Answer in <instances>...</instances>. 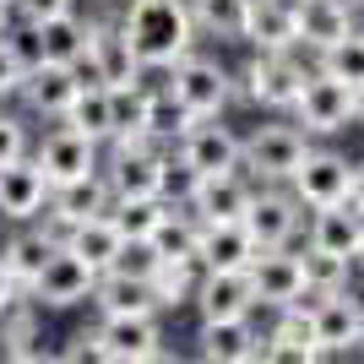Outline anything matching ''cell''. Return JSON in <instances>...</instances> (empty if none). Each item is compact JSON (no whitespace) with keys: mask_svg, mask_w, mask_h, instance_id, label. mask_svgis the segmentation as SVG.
Masks as SVG:
<instances>
[{"mask_svg":"<svg viewBox=\"0 0 364 364\" xmlns=\"http://www.w3.org/2000/svg\"><path fill=\"white\" fill-rule=\"evenodd\" d=\"M120 28L136 49L141 71H174L191 55L196 16H191V0H131Z\"/></svg>","mask_w":364,"mask_h":364,"instance_id":"cell-1","label":"cell"},{"mask_svg":"<svg viewBox=\"0 0 364 364\" xmlns=\"http://www.w3.org/2000/svg\"><path fill=\"white\" fill-rule=\"evenodd\" d=\"M71 71L82 87H141V60L125 38V28H114V22H92L87 49L76 55Z\"/></svg>","mask_w":364,"mask_h":364,"instance_id":"cell-2","label":"cell"},{"mask_svg":"<svg viewBox=\"0 0 364 364\" xmlns=\"http://www.w3.org/2000/svg\"><path fill=\"white\" fill-rule=\"evenodd\" d=\"M92 337H98V359H109V364H168L174 359L168 348H158L164 332H158L152 316H104L92 326Z\"/></svg>","mask_w":364,"mask_h":364,"instance_id":"cell-3","label":"cell"},{"mask_svg":"<svg viewBox=\"0 0 364 364\" xmlns=\"http://www.w3.org/2000/svg\"><path fill=\"white\" fill-rule=\"evenodd\" d=\"M294 114H299V125L310 131V136H332V131H343V125L353 120V87L316 65V71H304V87H299V98H294Z\"/></svg>","mask_w":364,"mask_h":364,"instance_id":"cell-4","label":"cell"},{"mask_svg":"<svg viewBox=\"0 0 364 364\" xmlns=\"http://www.w3.org/2000/svg\"><path fill=\"white\" fill-rule=\"evenodd\" d=\"M168 92H174V98H180L196 120H218V114H223V104L234 98V82H228V71H223L218 60H207V55H185V60L174 65Z\"/></svg>","mask_w":364,"mask_h":364,"instance_id":"cell-5","label":"cell"},{"mask_svg":"<svg viewBox=\"0 0 364 364\" xmlns=\"http://www.w3.org/2000/svg\"><path fill=\"white\" fill-rule=\"evenodd\" d=\"M92 283H98V267H87V261L76 256V250H55V256L44 261V272L28 283L33 304H49V310H71V304L92 299Z\"/></svg>","mask_w":364,"mask_h":364,"instance_id":"cell-6","label":"cell"},{"mask_svg":"<svg viewBox=\"0 0 364 364\" xmlns=\"http://www.w3.org/2000/svg\"><path fill=\"white\" fill-rule=\"evenodd\" d=\"M294 196H299V207H337V201H348V185H353V164L348 158H337V152H304V164L289 174Z\"/></svg>","mask_w":364,"mask_h":364,"instance_id":"cell-7","label":"cell"},{"mask_svg":"<svg viewBox=\"0 0 364 364\" xmlns=\"http://www.w3.org/2000/svg\"><path fill=\"white\" fill-rule=\"evenodd\" d=\"M304 87V71L289 60V49H256V60L245 65V98L261 109H294Z\"/></svg>","mask_w":364,"mask_h":364,"instance_id":"cell-8","label":"cell"},{"mask_svg":"<svg viewBox=\"0 0 364 364\" xmlns=\"http://www.w3.org/2000/svg\"><path fill=\"white\" fill-rule=\"evenodd\" d=\"M310 152V131L299 125H261L256 136L245 141V168H256L261 180H289L294 168Z\"/></svg>","mask_w":364,"mask_h":364,"instance_id":"cell-9","label":"cell"},{"mask_svg":"<svg viewBox=\"0 0 364 364\" xmlns=\"http://www.w3.org/2000/svg\"><path fill=\"white\" fill-rule=\"evenodd\" d=\"M245 272H250L256 304H272V310H283V304H294V299L304 294V261H299V256H289V245L256 250Z\"/></svg>","mask_w":364,"mask_h":364,"instance_id":"cell-10","label":"cell"},{"mask_svg":"<svg viewBox=\"0 0 364 364\" xmlns=\"http://www.w3.org/2000/svg\"><path fill=\"white\" fill-rule=\"evenodd\" d=\"M33 164L44 168L49 191H55V185H71V180H82V174L98 168V141L82 136V131H71V125H60V131L44 136V147L33 152Z\"/></svg>","mask_w":364,"mask_h":364,"instance_id":"cell-11","label":"cell"},{"mask_svg":"<svg viewBox=\"0 0 364 364\" xmlns=\"http://www.w3.org/2000/svg\"><path fill=\"white\" fill-rule=\"evenodd\" d=\"M310 321H316L321 353H348V348H359V337H364V299L353 289H337L310 310Z\"/></svg>","mask_w":364,"mask_h":364,"instance_id":"cell-12","label":"cell"},{"mask_svg":"<svg viewBox=\"0 0 364 364\" xmlns=\"http://www.w3.org/2000/svg\"><path fill=\"white\" fill-rule=\"evenodd\" d=\"M180 158L196 174H234V168H245V141L234 131H223V125H213V120H196L180 136Z\"/></svg>","mask_w":364,"mask_h":364,"instance_id":"cell-13","label":"cell"},{"mask_svg":"<svg viewBox=\"0 0 364 364\" xmlns=\"http://www.w3.org/2000/svg\"><path fill=\"white\" fill-rule=\"evenodd\" d=\"M104 180L114 196H158V185H164V152L158 141H131V147H114L109 158Z\"/></svg>","mask_w":364,"mask_h":364,"instance_id":"cell-14","label":"cell"},{"mask_svg":"<svg viewBox=\"0 0 364 364\" xmlns=\"http://www.w3.org/2000/svg\"><path fill=\"white\" fill-rule=\"evenodd\" d=\"M201 359L213 364H256L267 359V337L250 326V316H223V321H201Z\"/></svg>","mask_w":364,"mask_h":364,"instance_id":"cell-15","label":"cell"},{"mask_svg":"<svg viewBox=\"0 0 364 364\" xmlns=\"http://www.w3.org/2000/svg\"><path fill=\"white\" fill-rule=\"evenodd\" d=\"M49 207V180L33 158H16V164H0V218L11 223H33V218Z\"/></svg>","mask_w":364,"mask_h":364,"instance_id":"cell-16","label":"cell"},{"mask_svg":"<svg viewBox=\"0 0 364 364\" xmlns=\"http://www.w3.org/2000/svg\"><path fill=\"white\" fill-rule=\"evenodd\" d=\"M256 250H261V245L250 240L245 218H240V223H201V240H196L201 272H245Z\"/></svg>","mask_w":364,"mask_h":364,"instance_id":"cell-17","label":"cell"},{"mask_svg":"<svg viewBox=\"0 0 364 364\" xmlns=\"http://www.w3.org/2000/svg\"><path fill=\"white\" fill-rule=\"evenodd\" d=\"M245 228L261 250L272 245H289L294 228H299V196H283V191H256L250 207H245Z\"/></svg>","mask_w":364,"mask_h":364,"instance_id":"cell-18","label":"cell"},{"mask_svg":"<svg viewBox=\"0 0 364 364\" xmlns=\"http://www.w3.org/2000/svg\"><path fill=\"white\" fill-rule=\"evenodd\" d=\"M289 359V364H316L326 359L316 343V321H310V310H299V304H283L277 310V326L267 332V364Z\"/></svg>","mask_w":364,"mask_h":364,"instance_id":"cell-19","label":"cell"},{"mask_svg":"<svg viewBox=\"0 0 364 364\" xmlns=\"http://www.w3.org/2000/svg\"><path fill=\"white\" fill-rule=\"evenodd\" d=\"M250 196H256V191L240 180V168H234V174H201L196 196H191V213H196L201 223H240Z\"/></svg>","mask_w":364,"mask_h":364,"instance_id":"cell-20","label":"cell"},{"mask_svg":"<svg viewBox=\"0 0 364 364\" xmlns=\"http://www.w3.org/2000/svg\"><path fill=\"white\" fill-rule=\"evenodd\" d=\"M359 240H364V213L353 201L316 207V218H310V245H316V250H332V256L353 261L359 256Z\"/></svg>","mask_w":364,"mask_h":364,"instance_id":"cell-21","label":"cell"},{"mask_svg":"<svg viewBox=\"0 0 364 364\" xmlns=\"http://www.w3.org/2000/svg\"><path fill=\"white\" fill-rule=\"evenodd\" d=\"M196 304H201V321L250 316V310H256L250 272H201V283H196Z\"/></svg>","mask_w":364,"mask_h":364,"instance_id":"cell-22","label":"cell"},{"mask_svg":"<svg viewBox=\"0 0 364 364\" xmlns=\"http://www.w3.org/2000/svg\"><path fill=\"white\" fill-rule=\"evenodd\" d=\"M92 304H98V316H158L164 310L147 277H125V272H98Z\"/></svg>","mask_w":364,"mask_h":364,"instance_id":"cell-23","label":"cell"},{"mask_svg":"<svg viewBox=\"0 0 364 364\" xmlns=\"http://www.w3.org/2000/svg\"><path fill=\"white\" fill-rule=\"evenodd\" d=\"M76 87H82L76 71H71V65H55V60H38L28 76H22V98H28V109L49 114V120H60L65 109H71Z\"/></svg>","mask_w":364,"mask_h":364,"instance_id":"cell-24","label":"cell"},{"mask_svg":"<svg viewBox=\"0 0 364 364\" xmlns=\"http://www.w3.org/2000/svg\"><path fill=\"white\" fill-rule=\"evenodd\" d=\"M294 22H299V44H310L321 55L326 44H337V38L353 33V6L348 0H299Z\"/></svg>","mask_w":364,"mask_h":364,"instance_id":"cell-25","label":"cell"},{"mask_svg":"<svg viewBox=\"0 0 364 364\" xmlns=\"http://www.w3.org/2000/svg\"><path fill=\"white\" fill-rule=\"evenodd\" d=\"M294 6H299V0H250V11H245V38L256 49H294L299 44Z\"/></svg>","mask_w":364,"mask_h":364,"instance_id":"cell-26","label":"cell"},{"mask_svg":"<svg viewBox=\"0 0 364 364\" xmlns=\"http://www.w3.org/2000/svg\"><path fill=\"white\" fill-rule=\"evenodd\" d=\"M60 125H71V131H82L92 141H114V92L109 87H76Z\"/></svg>","mask_w":364,"mask_h":364,"instance_id":"cell-27","label":"cell"},{"mask_svg":"<svg viewBox=\"0 0 364 364\" xmlns=\"http://www.w3.org/2000/svg\"><path fill=\"white\" fill-rule=\"evenodd\" d=\"M0 353L16 364H49L60 359L55 348H44V337H38V326H33V310H22V304H11L6 316H0Z\"/></svg>","mask_w":364,"mask_h":364,"instance_id":"cell-28","label":"cell"},{"mask_svg":"<svg viewBox=\"0 0 364 364\" xmlns=\"http://www.w3.org/2000/svg\"><path fill=\"white\" fill-rule=\"evenodd\" d=\"M33 28H38V49H44V60H55V65H76V55L87 49L92 22H82L76 11H60V16H44V22H33Z\"/></svg>","mask_w":364,"mask_h":364,"instance_id":"cell-29","label":"cell"},{"mask_svg":"<svg viewBox=\"0 0 364 364\" xmlns=\"http://www.w3.org/2000/svg\"><path fill=\"white\" fill-rule=\"evenodd\" d=\"M120 228L109 223V218H82V223L65 234V250H76V256L87 261V267H98V272H109L114 267V256H120Z\"/></svg>","mask_w":364,"mask_h":364,"instance_id":"cell-30","label":"cell"},{"mask_svg":"<svg viewBox=\"0 0 364 364\" xmlns=\"http://www.w3.org/2000/svg\"><path fill=\"white\" fill-rule=\"evenodd\" d=\"M55 250H60V245L49 240L44 228H22V234H11V240L0 245V261H6V267H11V277L28 289L33 277L44 272V261L55 256Z\"/></svg>","mask_w":364,"mask_h":364,"instance_id":"cell-31","label":"cell"},{"mask_svg":"<svg viewBox=\"0 0 364 364\" xmlns=\"http://www.w3.org/2000/svg\"><path fill=\"white\" fill-rule=\"evenodd\" d=\"M164 196H114L109 201V223L120 228V240H152L158 234V223H164Z\"/></svg>","mask_w":364,"mask_h":364,"instance_id":"cell-32","label":"cell"},{"mask_svg":"<svg viewBox=\"0 0 364 364\" xmlns=\"http://www.w3.org/2000/svg\"><path fill=\"white\" fill-rule=\"evenodd\" d=\"M141 125H147L152 141H180L191 125H196V114L174 98L168 87H147V109H141Z\"/></svg>","mask_w":364,"mask_h":364,"instance_id":"cell-33","label":"cell"},{"mask_svg":"<svg viewBox=\"0 0 364 364\" xmlns=\"http://www.w3.org/2000/svg\"><path fill=\"white\" fill-rule=\"evenodd\" d=\"M196 283H201V261L196 256H164V261H158V272H152V294H158V304L196 299Z\"/></svg>","mask_w":364,"mask_h":364,"instance_id":"cell-34","label":"cell"},{"mask_svg":"<svg viewBox=\"0 0 364 364\" xmlns=\"http://www.w3.org/2000/svg\"><path fill=\"white\" fill-rule=\"evenodd\" d=\"M196 240H201V218L191 207H168L152 245H158V256H196Z\"/></svg>","mask_w":364,"mask_h":364,"instance_id":"cell-35","label":"cell"},{"mask_svg":"<svg viewBox=\"0 0 364 364\" xmlns=\"http://www.w3.org/2000/svg\"><path fill=\"white\" fill-rule=\"evenodd\" d=\"M321 71L337 76V82H348V87L359 92L364 87V33L353 28L348 38H337V44L321 49Z\"/></svg>","mask_w":364,"mask_h":364,"instance_id":"cell-36","label":"cell"},{"mask_svg":"<svg viewBox=\"0 0 364 364\" xmlns=\"http://www.w3.org/2000/svg\"><path fill=\"white\" fill-rule=\"evenodd\" d=\"M245 11H250V0H191L196 28L218 33V38H245Z\"/></svg>","mask_w":364,"mask_h":364,"instance_id":"cell-37","label":"cell"},{"mask_svg":"<svg viewBox=\"0 0 364 364\" xmlns=\"http://www.w3.org/2000/svg\"><path fill=\"white\" fill-rule=\"evenodd\" d=\"M304 289L310 294H337V289H348V272H353V261H343V256H332V250H304Z\"/></svg>","mask_w":364,"mask_h":364,"instance_id":"cell-38","label":"cell"},{"mask_svg":"<svg viewBox=\"0 0 364 364\" xmlns=\"http://www.w3.org/2000/svg\"><path fill=\"white\" fill-rule=\"evenodd\" d=\"M201 174L185 158H164V185H158V196H164V207H191V196H196Z\"/></svg>","mask_w":364,"mask_h":364,"instance_id":"cell-39","label":"cell"},{"mask_svg":"<svg viewBox=\"0 0 364 364\" xmlns=\"http://www.w3.org/2000/svg\"><path fill=\"white\" fill-rule=\"evenodd\" d=\"M158 245L152 240H125L120 245V256H114V267H109V272H125V277H147L152 283V272H158Z\"/></svg>","mask_w":364,"mask_h":364,"instance_id":"cell-40","label":"cell"},{"mask_svg":"<svg viewBox=\"0 0 364 364\" xmlns=\"http://www.w3.org/2000/svg\"><path fill=\"white\" fill-rule=\"evenodd\" d=\"M16 158H28V131H22V120L0 114V164H16Z\"/></svg>","mask_w":364,"mask_h":364,"instance_id":"cell-41","label":"cell"},{"mask_svg":"<svg viewBox=\"0 0 364 364\" xmlns=\"http://www.w3.org/2000/svg\"><path fill=\"white\" fill-rule=\"evenodd\" d=\"M22 76H28V65L16 60L11 38L0 33V98H6V92H22Z\"/></svg>","mask_w":364,"mask_h":364,"instance_id":"cell-42","label":"cell"},{"mask_svg":"<svg viewBox=\"0 0 364 364\" xmlns=\"http://www.w3.org/2000/svg\"><path fill=\"white\" fill-rule=\"evenodd\" d=\"M11 6H16V22H44V16L71 11V0H11Z\"/></svg>","mask_w":364,"mask_h":364,"instance_id":"cell-43","label":"cell"},{"mask_svg":"<svg viewBox=\"0 0 364 364\" xmlns=\"http://www.w3.org/2000/svg\"><path fill=\"white\" fill-rule=\"evenodd\" d=\"M22 294H28V289H22V283H16V277H11V267L0 261V316H6V310H11V304L22 299Z\"/></svg>","mask_w":364,"mask_h":364,"instance_id":"cell-44","label":"cell"},{"mask_svg":"<svg viewBox=\"0 0 364 364\" xmlns=\"http://www.w3.org/2000/svg\"><path fill=\"white\" fill-rule=\"evenodd\" d=\"M348 201H353V207H359V213H364V164H359V168H353V185H348Z\"/></svg>","mask_w":364,"mask_h":364,"instance_id":"cell-45","label":"cell"},{"mask_svg":"<svg viewBox=\"0 0 364 364\" xmlns=\"http://www.w3.org/2000/svg\"><path fill=\"white\" fill-rule=\"evenodd\" d=\"M11 22H16V6H11V0H0V33H11Z\"/></svg>","mask_w":364,"mask_h":364,"instance_id":"cell-46","label":"cell"},{"mask_svg":"<svg viewBox=\"0 0 364 364\" xmlns=\"http://www.w3.org/2000/svg\"><path fill=\"white\" fill-rule=\"evenodd\" d=\"M353 125H364V87L353 92Z\"/></svg>","mask_w":364,"mask_h":364,"instance_id":"cell-47","label":"cell"},{"mask_svg":"<svg viewBox=\"0 0 364 364\" xmlns=\"http://www.w3.org/2000/svg\"><path fill=\"white\" fill-rule=\"evenodd\" d=\"M353 267H359V272H364V240H359V256H353Z\"/></svg>","mask_w":364,"mask_h":364,"instance_id":"cell-48","label":"cell"},{"mask_svg":"<svg viewBox=\"0 0 364 364\" xmlns=\"http://www.w3.org/2000/svg\"><path fill=\"white\" fill-rule=\"evenodd\" d=\"M359 353H364V337H359Z\"/></svg>","mask_w":364,"mask_h":364,"instance_id":"cell-49","label":"cell"},{"mask_svg":"<svg viewBox=\"0 0 364 364\" xmlns=\"http://www.w3.org/2000/svg\"><path fill=\"white\" fill-rule=\"evenodd\" d=\"M359 299H364V294H359Z\"/></svg>","mask_w":364,"mask_h":364,"instance_id":"cell-50","label":"cell"}]
</instances>
